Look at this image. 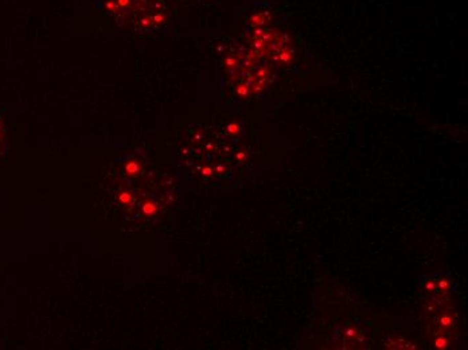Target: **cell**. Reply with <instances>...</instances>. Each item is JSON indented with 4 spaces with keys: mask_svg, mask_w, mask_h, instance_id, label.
<instances>
[{
    "mask_svg": "<svg viewBox=\"0 0 468 350\" xmlns=\"http://www.w3.org/2000/svg\"><path fill=\"white\" fill-rule=\"evenodd\" d=\"M386 346L392 347V349H416L413 342L403 338H396L393 339V341H389V342L386 343Z\"/></svg>",
    "mask_w": 468,
    "mask_h": 350,
    "instance_id": "obj_4",
    "label": "cell"
},
{
    "mask_svg": "<svg viewBox=\"0 0 468 350\" xmlns=\"http://www.w3.org/2000/svg\"><path fill=\"white\" fill-rule=\"evenodd\" d=\"M425 290H427L428 293H432V291H435V290H436V282H433V280H429V282L427 283V285H425Z\"/></svg>",
    "mask_w": 468,
    "mask_h": 350,
    "instance_id": "obj_8",
    "label": "cell"
},
{
    "mask_svg": "<svg viewBox=\"0 0 468 350\" xmlns=\"http://www.w3.org/2000/svg\"><path fill=\"white\" fill-rule=\"evenodd\" d=\"M448 343L450 342H448V339L445 337H439L435 341V346L439 347V349H445V347H448Z\"/></svg>",
    "mask_w": 468,
    "mask_h": 350,
    "instance_id": "obj_6",
    "label": "cell"
},
{
    "mask_svg": "<svg viewBox=\"0 0 468 350\" xmlns=\"http://www.w3.org/2000/svg\"><path fill=\"white\" fill-rule=\"evenodd\" d=\"M123 163H124L123 171H124V173H126V175H128V177L135 178L137 175V174H140V171H141V160L139 158H137L136 155H132V154H131V155H126L125 156V162H123Z\"/></svg>",
    "mask_w": 468,
    "mask_h": 350,
    "instance_id": "obj_2",
    "label": "cell"
},
{
    "mask_svg": "<svg viewBox=\"0 0 468 350\" xmlns=\"http://www.w3.org/2000/svg\"><path fill=\"white\" fill-rule=\"evenodd\" d=\"M96 10L139 35L164 33L171 26L167 0H97Z\"/></svg>",
    "mask_w": 468,
    "mask_h": 350,
    "instance_id": "obj_1",
    "label": "cell"
},
{
    "mask_svg": "<svg viewBox=\"0 0 468 350\" xmlns=\"http://www.w3.org/2000/svg\"><path fill=\"white\" fill-rule=\"evenodd\" d=\"M436 287H439V289L441 290V291H443V293H445L446 290L450 289V282H448V280H446V279H440L439 283H437V284H436Z\"/></svg>",
    "mask_w": 468,
    "mask_h": 350,
    "instance_id": "obj_7",
    "label": "cell"
},
{
    "mask_svg": "<svg viewBox=\"0 0 468 350\" xmlns=\"http://www.w3.org/2000/svg\"><path fill=\"white\" fill-rule=\"evenodd\" d=\"M452 323H454V321H452V317L448 314L443 315V317L439 319V325L441 326V327H448V326H452Z\"/></svg>",
    "mask_w": 468,
    "mask_h": 350,
    "instance_id": "obj_5",
    "label": "cell"
},
{
    "mask_svg": "<svg viewBox=\"0 0 468 350\" xmlns=\"http://www.w3.org/2000/svg\"><path fill=\"white\" fill-rule=\"evenodd\" d=\"M6 150H7V127L4 123L3 109H0V159L3 158Z\"/></svg>",
    "mask_w": 468,
    "mask_h": 350,
    "instance_id": "obj_3",
    "label": "cell"
}]
</instances>
